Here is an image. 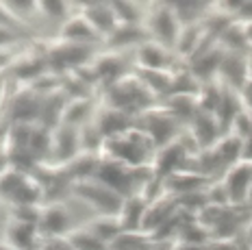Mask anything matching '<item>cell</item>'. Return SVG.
Returning a JSON list of instances; mask_svg holds the SVG:
<instances>
[{
  "instance_id": "cell-1",
  "label": "cell",
  "mask_w": 252,
  "mask_h": 250,
  "mask_svg": "<svg viewBox=\"0 0 252 250\" xmlns=\"http://www.w3.org/2000/svg\"><path fill=\"white\" fill-rule=\"evenodd\" d=\"M63 33L72 39H89V37H96V27L89 22L87 18H76V20H70L63 29Z\"/></svg>"
},
{
  "instance_id": "cell-2",
  "label": "cell",
  "mask_w": 252,
  "mask_h": 250,
  "mask_svg": "<svg viewBox=\"0 0 252 250\" xmlns=\"http://www.w3.org/2000/svg\"><path fill=\"white\" fill-rule=\"evenodd\" d=\"M37 9L48 18H63L67 13V0H37Z\"/></svg>"
},
{
  "instance_id": "cell-3",
  "label": "cell",
  "mask_w": 252,
  "mask_h": 250,
  "mask_svg": "<svg viewBox=\"0 0 252 250\" xmlns=\"http://www.w3.org/2000/svg\"><path fill=\"white\" fill-rule=\"evenodd\" d=\"M2 2L15 15H29L37 9V0H2Z\"/></svg>"
}]
</instances>
